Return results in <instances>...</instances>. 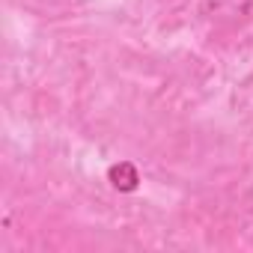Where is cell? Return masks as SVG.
I'll use <instances>...</instances> for the list:
<instances>
[{
	"label": "cell",
	"instance_id": "6da1fadb",
	"mask_svg": "<svg viewBox=\"0 0 253 253\" xmlns=\"http://www.w3.org/2000/svg\"><path fill=\"white\" fill-rule=\"evenodd\" d=\"M110 185L116 188V191H137V185H140V173H137V167L134 164H113L110 167Z\"/></svg>",
	"mask_w": 253,
	"mask_h": 253
}]
</instances>
